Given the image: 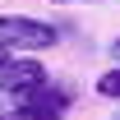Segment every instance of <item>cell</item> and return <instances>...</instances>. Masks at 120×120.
<instances>
[{"instance_id": "cell-1", "label": "cell", "mask_w": 120, "mask_h": 120, "mask_svg": "<svg viewBox=\"0 0 120 120\" xmlns=\"http://www.w3.org/2000/svg\"><path fill=\"white\" fill-rule=\"evenodd\" d=\"M60 42V32L51 23L32 14H0V46L9 51V56H32V51H51Z\"/></svg>"}, {"instance_id": "cell-2", "label": "cell", "mask_w": 120, "mask_h": 120, "mask_svg": "<svg viewBox=\"0 0 120 120\" xmlns=\"http://www.w3.org/2000/svg\"><path fill=\"white\" fill-rule=\"evenodd\" d=\"M46 79H51V74H46V65H37V60H14V56H9V65L0 69V88L9 92L14 102H23L28 92L42 88Z\"/></svg>"}, {"instance_id": "cell-3", "label": "cell", "mask_w": 120, "mask_h": 120, "mask_svg": "<svg viewBox=\"0 0 120 120\" xmlns=\"http://www.w3.org/2000/svg\"><path fill=\"white\" fill-rule=\"evenodd\" d=\"M5 120H65V116H56V111H42V106H28V102H14L9 111H5Z\"/></svg>"}, {"instance_id": "cell-4", "label": "cell", "mask_w": 120, "mask_h": 120, "mask_svg": "<svg viewBox=\"0 0 120 120\" xmlns=\"http://www.w3.org/2000/svg\"><path fill=\"white\" fill-rule=\"evenodd\" d=\"M97 92L111 97V102H120V65H116V69H106V74L97 79Z\"/></svg>"}, {"instance_id": "cell-5", "label": "cell", "mask_w": 120, "mask_h": 120, "mask_svg": "<svg viewBox=\"0 0 120 120\" xmlns=\"http://www.w3.org/2000/svg\"><path fill=\"white\" fill-rule=\"evenodd\" d=\"M111 60H116V65H120V37H116V42H111Z\"/></svg>"}, {"instance_id": "cell-6", "label": "cell", "mask_w": 120, "mask_h": 120, "mask_svg": "<svg viewBox=\"0 0 120 120\" xmlns=\"http://www.w3.org/2000/svg\"><path fill=\"white\" fill-rule=\"evenodd\" d=\"M46 5H88V0H46Z\"/></svg>"}, {"instance_id": "cell-7", "label": "cell", "mask_w": 120, "mask_h": 120, "mask_svg": "<svg viewBox=\"0 0 120 120\" xmlns=\"http://www.w3.org/2000/svg\"><path fill=\"white\" fill-rule=\"evenodd\" d=\"M5 65H9V51H5V46H0V69H5Z\"/></svg>"}]
</instances>
